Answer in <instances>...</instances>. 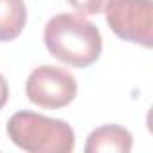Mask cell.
Returning a JSON list of instances; mask_svg holds the SVG:
<instances>
[{"label": "cell", "instance_id": "3", "mask_svg": "<svg viewBox=\"0 0 153 153\" xmlns=\"http://www.w3.org/2000/svg\"><path fill=\"white\" fill-rule=\"evenodd\" d=\"M105 18L112 33L146 49L153 47V2L151 0H108Z\"/></svg>", "mask_w": 153, "mask_h": 153}, {"label": "cell", "instance_id": "6", "mask_svg": "<svg viewBox=\"0 0 153 153\" xmlns=\"http://www.w3.org/2000/svg\"><path fill=\"white\" fill-rule=\"evenodd\" d=\"M27 24L24 0H0V42H13Z\"/></svg>", "mask_w": 153, "mask_h": 153}, {"label": "cell", "instance_id": "8", "mask_svg": "<svg viewBox=\"0 0 153 153\" xmlns=\"http://www.w3.org/2000/svg\"><path fill=\"white\" fill-rule=\"evenodd\" d=\"M7 99H9V85H7L6 78L0 74V110L6 106Z\"/></svg>", "mask_w": 153, "mask_h": 153}, {"label": "cell", "instance_id": "1", "mask_svg": "<svg viewBox=\"0 0 153 153\" xmlns=\"http://www.w3.org/2000/svg\"><path fill=\"white\" fill-rule=\"evenodd\" d=\"M43 42L51 56L74 68L90 67L103 52L99 29L81 15L72 13H59L52 16L45 24Z\"/></svg>", "mask_w": 153, "mask_h": 153}, {"label": "cell", "instance_id": "5", "mask_svg": "<svg viewBox=\"0 0 153 153\" xmlns=\"http://www.w3.org/2000/svg\"><path fill=\"white\" fill-rule=\"evenodd\" d=\"M133 137L119 124H105L96 128L85 144V153H128L131 151Z\"/></svg>", "mask_w": 153, "mask_h": 153}, {"label": "cell", "instance_id": "7", "mask_svg": "<svg viewBox=\"0 0 153 153\" xmlns=\"http://www.w3.org/2000/svg\"><path fill=\"white\" fill-rule=\"evenodd\" d=\"M81 16H94L103 13L108 0H67Z\"/></svg>", "mask_w": 153, "mask_h": 153}, {"label": "cell", "instance_id": "2", "mask_svg": "<svg viewBox=\"0 0 153 153\" xmlns=\"http://www.w3.org/2000/svg\"><path fill=\"white\" fill-rule=\"evenodd\" d=\"M6 130L13 144L29 153H70L76 144L68 123L29 110L13 114Z\"/></svg>", "mask_w": 153, "mask_h": 153}, {"label": "cell", "instance_id": "4", "mask_svg": "<svg viewBox=\"0 0 153 153\" xmlns=\"http://www.w3.org/2000/svg\"><path fill=\"white\" fill-rule=\"evenodd\" d=\"M27 99L47 110L68 106L78 94V81L63 67L42 65L34 68L25 83Z\"/></svg>", "mask_w": 153, "mask_h": 153}]
</instances>
